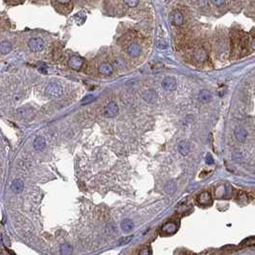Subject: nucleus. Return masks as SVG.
I'll use <instances>...</instances> for the list:
<instances>
[{
    "label": "nucleus",
    "mask_w": 255,
    "mask_h": 255,
    "mask_svg": "<svg viewBox=\"0 0 255 255\" xmlns=\"http://www.w3.org/2000/svg\"><path fill=\"white\" fill-rule=\"evenodd\" d=\"M242 246L244 247H250V246H255V237H249L248 239H245L242 244Z\"/></svg>",
    "instance_id": "412c9836"
},
{
    "label": "nucleus",
    "mask_w": 255,
    "mask_h": 255,
    "mask_svg": "<svg viewBox=\"0 0 255 255\" xmlns=\"http://www.w3.org/2000/svg\"><path fill=\"white\" fill-rule=\"evenodd\" d=\"M119 112V107L118 105L114 102H110L107 107H106V115L107 117H114L118 114Z\"/></svg>",
    "instance_id": "6e6552de"
},
{
    "label": "nucleus",
    "mask_w": 255,
    "mask_h": 255,
    "mask_svg": "<svg viewBox=\"0 0 255 255\" xmlns=\"http://www.w3.org/2000/svg\"><path fill=\"white\" fill-rule=\"evenodd\" d=\"M124 2L130 8H135L138 5V0H124Z\"/></svg>",
    "instance_id": "b1692460"
},
{
    "label": "nucleus",
    "mask_w": 255,
    "mask_h": 255,
    "mask_svg": "<svg viewBox=\"0 0 255 255\" xmlns=\"http://www.w3.org/2000/svg\"><path fill=\"white\" fill-rule=\"evenodd\" d=\"M23 188H24V184L20 180H15L12 182V185H11V189H12V191L16 194L21 193L23 191Z\"/></svg>",
    "instance_id": "f8f14e48"
},
{
    "label": "nucleus",
    "mask_w": 255,
    "mask_h": 255,
    "mask_svg": "<svg viewBox=\"0 0 255 255\" xmlns=\"http://www.w3.org/2000/svg\"><path fill=\"white\" fill-rule=\"evenodd\" d=\"M176 230H177V225L175 223H173V221L166 224L161 228V232L165 234H174Z\"/></svg>",
    "instance_id": "9d476101"
},
{
    "label": "nucleus",
    "mask_w": 255,
    "mask_h": 255,
    "mask_svg": "<svg viewBox=\"0 0 255 255\" xmlns=\"http://www.w3.org/2000/svg\"><path fill=\"white\" fill-rule=\"evenodd\" d=\"M61 253H62V254H70V253H72L71 246H69L68 244H63V245H61Z\"/></svg>",
    "instance_id": "4be33fe9"
},
{
    "label": "nucleus",
    "mask_w": 255,
    "mask_h": 255,
    "mask_svg": "<svg viewBox=\"0 0 255 255\" xmlns=\"http://www.w3.org/2000/svg\"><path fill=\"white\" fill-rule=\"evenodd\" d=\"M131 239H132V236H129V237H126V238H122V239L119 240V245H125V244L129 243Z\"/></svg>",
    "instance_id": "393cba45"
},
{
    "label": "nucleus",
    "mask_w": 255,
    "mask_h": 255,
    "mask_svg": "<svg viewBox=\"0 0 255 255\" xmlns=\"http://www.w3.org/2000/svg\"><path fill=\"white\" fill-rule=\"evenodd\" d=\"M212 2H213L216 6L220 7V6H221V5H223V4L225 3V0H212Z\"/></svg>",
    "instance_id": "cd10ccee"
},
{
    "label": "nucleus",
    "mask_w": 255,
    "mask_h": 255,
    "mask_svg": "<svg viewBox=\"0 0 255 255\" xmlns=\"http://www.w3.org/2000/svg\"><path fill=\"white\" fill-rule=\"evenodd\" d=\"M113 66L110 64V63H107V62H103L101 65H100L99 67V71L100 73H102L104 75H107V76H109L113 73Z\"/></svg>",
    "instance_id": "9b49d317"
},
{
    "label": "nucleus",
    "mask_w": 255,
    "mask_h": 255,
    "mask_svg": "<svg viewBox=\"0 0 255 255\" xmlns=\"http://www.w3.org/2000/svg\"><path fill=\"white\" fill-rule=\"evenodd\" d=\"M170 20L175 26H180L184 22V17L180 11H174L170 15Z\"/></svg>",
    "instance_id": "7ed1b4c3"
},
{
    "label": "nucleus",
    "mask_w": 255,
    "mask_h": 255,
    "mask_svg": "<svg viewBox=\"0 0 255 255\" xmlns=\"http://www.w3.org/2000/svg\"><path fill=\"white\" fill-rule=\"evenodd\" d=\"M142 97L149 104L156 103L157 100V92L154 91L153 89H149V90L145 91V92L143 93Z\"/></svg>",
    "instance_id": "0eeeda50"
},
{
    "label": "nucleus",
    "mask_w": 255,
    "mask_h": 255,
    "mask_svg": "<svg viewBox=\"0 0 255 255\" xmlns=\"http://www.w3.org/2000/svg\"><path fill=\"white\" fill-rule=\"evenodd\" d=\"M175 190H176V183L174 180H171L168 183H166V185H165V191H166V193H167V194L172 195V194L175 193Z\"/></svg>",
    "instance_id": "6ab92c4d"
},
{
    "label": "nucleus",
    "mask_w": 255,
    "mask_h": 255,
    "mask_svg": "<svg viewBox=\"0 0 255 255\" xmlns=\"http://www.w3.org/2000/svg\"><path fill=\"white\" fill-rule=\"evenodd\" d=\"M177 149H179V152H180V153L181 154V156L185 157L190 152V145H189V143L186 142V141H181L179 144V147H177Z\"/></svg>",
    "instance_id": "ddd939ff"
},
{
    "label": "nucleus",
    "mask_w": 255,
    "mask_h": 255,
    "mask_svg": "<svg viewBox=\"0 0 255 255\" xmlns=\"http://www.w3.org/2000/svg\"><path fill=\"white\" fill-rule=\"evenodd\" d=\"M211 99V94L206 89H203L198 94V100L202 103H208Z\"/></svg>",
    "instance_id": "dca6fc26"
},
{
    "label": "nucleus",
    "mask_w": 255,
    "mask_h": 255,
    "mask_svg": "<svg viewBox=\"0 0 255 255\" xmlns=\"http://www.w3.org/2000/svg\"><path fill=\"white\" fill-rule=\"evenodd\" d=\"M162 87L165 90H175L176 88V82L173 77H166V78L161 83Z\"/></svg>",
    "instance_id": "20e7f679"
},
{
    "label": "nucleus",
    "mask_w": 255,
    "mask_h": 255,
    "mask_svg": "<svg viewBox=\"0 0 255 255\" xmlns=\"http://www.w3.org/2000/svg\"><path fill=\"white\" fill-rule=\"evenodd\" d=\"M29 48L33 52H39L41 51L44 47V41L39 38H33L29 40Z\"/></svg>",
    "instance_id": "f03ea898"
},
{
    "label": "nucleus",
    "mask_w": 255,
    "mask_h": 255,
    "mask_svg": "<svg viewBox=\"0 0 255 255\" xmlns=\"http://www.w3.org/2000/svg\"><path fill=\"white\" fill-rule=\"evenodd\" d=\"M121 228L125 232H129L134 228V223L129 219H125V220H123V221H122V224H121Z\"/></svg>",
    "instance_id": "a211bd4d"
},
{
    "label": "nucleus",
    "mask_w": 255,
    "mask_h": 255,
    "mask_svg": "<svg viewBox=\"0 0 255 255\" xmlns=\"http://www.w3.org/2000/svg\"><path fill=\"white\" fill-rule=\"evenodd\" d=\"M195 58H196V60L197 61H205V59L207 58V54H206V52L203 50V49H198L196 52H195Z\"/></svg>",
    "instance_id": "aec40b11"
},
{
    "label": "nucleus",
    "mask_w": 255,
    "mask_h": 255,
    "mask_svg": "<svg viewBox=\"0 0 255 255\" xmlns=\"http://www.w3.org/2000/svg\"><path fill=\"white\" fill-rule=\"evenodd\" d=\"M128 53L130 55L131 57H137L138 55L140 54V47L138 44L136 43H132L129 46L128 48Z\"/></svg>",
    "instance_id": "2eb2a0df"
},
{
    "label": "nucleus",
    "mask_w": 255,
    "mask_h": 255,
    "mask_svg": "<svg viewBox=\"0 0 255 255\" xmlns=\"http://www.w3.org/2000/svg\"><path fill=\"white\" fill-rule=\"evenodd\" d=\"M58 2H60V3H61V4H65V3H68L70 0H57Z\"/></svg>",
    "instance_id": "c85d7f7f"
},
{
    "label": "nucleus",
    "mask_w": 255,
    "mask_h": 255,
    "mask_svg": "<svg viewBox=\"0 0 255 255\" xmlns=\"http://www.w3.org/2000/svg\"><path fill=\"white\" fill-rule=\"evenodd\" d=\"M251 46L253 49H255V31H253L251 34Z\"/></svg>",
    "instance_id": "bb28decb"
},
{
    "label": "nucleus",
    "mask_w": 255,
    "mask_h": 255,
    "mask_svg": "<svg viewBox=\"0 0 255 255\" xmlns=\"http://www.w3.org/2000/svg\"><path fill=\"white\" fill-rule=\"evenodd\" d=\"M234 135L235 137L237 138L238 141L240 142H245L247 137H248V132L245 129L243 128H240V127H237L234 130Z\"/></svg>",
    "instance_id": "1a4fd4ad"
},
{
    "label": "nucleus",
    "mask_w": 255,
    "mask_h": 255,
    "mask_svg": "<svg viewBox=\"0 0 255 255\" xmlns=\"http://www.w3.org/2000/svg\"><path fill=\"white\" fill-rule=\"evenodd\" d=\"M84 64V60L78 56H73L70 58L69 61H68V65L69 67L74 69V70H80L82 68V66Z\"/></svg>",
    "instance_id": "423d86ee"
},
{
    "label": "nucleus",
    "mask_w": 255,
    "mask_h": 255,
    "mask_svg": "<svg viewBox=\"0 0 255 255\" xmlns=\"http://www.w3.org/2000/svg\"><path fill=\"white\" fill-rule=\"evenodd\" d=\"M0 51H1L2 55L9 54L11 51H12V44H11L9 41H2L1 44H0Z\"/></svg>",
    "instance_id": "f3484780"
},
{
    "label": "nucleus",
    "mask_w": 255,
    "mask_h": 255,
    "mask_svg": "<svg viewBox=\"0 0 255 255\" xmlns=\"http://www.w3.org/2000/svg\"><path fill=\"white\" fill-rule=\"evenodd\" d=\"M46 146V141L42 136H39L34 141V148L38 151H42Z\"/></svg>",
    "instance_id": "4468645a"
},
{
    "label": "nucleus",
    "mask_w": 255,
    "mask_h": 255,
    "mask_svg": "<svg viewBox=\"0 0 255 255\" xmlns=\"http://www.w3.org/2000/svg\"><path fill=\"white\" fill-rule=\"evenodd\" d=\"M205 161H206V163H207V164H209V165H211V164H213V163H214V159H213L212 156H211V154H210V153H208L207 156H206Z\"/></svg>",
    "instance_id": "a878e982"
},
{
    "label": "nucleus",
    "mask_w": 255,
    "mask_h": 255,
    "mask_svg": "<svg viewBox=\"0 0 255 255\" xmlns=\"http://www.w3.org/2000/svg\"><path fill=\"white\" fill-rule=\"evenodd\" d=\"M197 201L202 205H209L212 203V198H211V195L209 194V192L204 191L198 196Z\"/></svg>",
    "instance_id": "39448f33"
},
{
    "label": "nucleus",
    "mask_w": 255,
    "mask_h": 255,
    "mask_svg": "<svg viewBox=\"0 0 255 255\" xmlns=\"http://www.w3.org/2000/svg\"><path fill=\"white\" fill-rule=\"evenodd\" d=\"M61 93V86L57 83H51L46 87V94L50 98H59Z\"/></svg>",
    "instance_id": "f257e3e1"
},
{
    "label": "nucleus",
    "mask_w": 255,
    "mask_h": 255,
    "mask_svg": "<svg viewBox=\"0 0 255 255\" xmlns=\"http://www.w3.org/2000/svg\"><path fill=\"white\" fill-rule=\"evenodd\" d=\"M94 99H95V98H94L93 95L88 94V95H86V96L82 100V103H83L84 105H85V104H89V103H91V102L93 101Z\"/></svg>",
    "instance_id": "5701e85b"
}]
</instances>
